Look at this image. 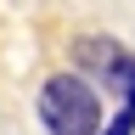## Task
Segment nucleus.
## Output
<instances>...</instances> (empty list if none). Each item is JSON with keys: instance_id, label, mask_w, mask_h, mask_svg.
Masks as SVG:
<instances>
[{"instance_id": "nucleus-2", "label": "nucleus", "mask_w": 135, "mask_h": 135, "mask_svg": "<svg viewBox=\"0 0 135 135\" xmlns=\"http://www.w3.org/2000/svg\"><path fill=\"white\" fill-rule=\"evenodd\" d=\"M79 62L101 68V79L124 96V107H135V56H124V51L107 45V40H90V45H79Z\"/></svg>"}, {"instance_id": "nucleus-3", "label": "nucleus", "mask_w": 135, "mask_h": 135, "mask_svg": "<svg viewBox=\"0 0 135 135\" xmlns=\"http://www.w3.org/2000/svg\"><path fill=\"white\" fill-rule=\"evenodd\" d=\"M96 135H135V107H124V113H118L107 129H96Z\"/></svg>"}, {"instance_id": "nucleus-1", "label": "nucleus", "mask_w": 135, "mask_h": 135, "mask_svg": "<svg viewBox=\"0 0 135 135\" xmlns=\"http://www.w3.org/2000/svg\"><path fill=\"white\" fill-rule=\"evenodd\" d=\"M40 118H45L51 135H96L101 129V101H96V90L84 79L56 73L40 90Z\"/></svg>"}]
</instances>
